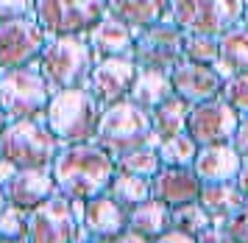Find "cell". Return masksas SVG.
I'll use <instances>...</instances> for the list:
<instances>
[{"label":"cell","mask_w":248,"mask_h":243,"mask_svg":"<svg viewBox=\"0 0 248 243\" xmlns=\"http://www.w3.org/2000/svg\"><path fill=\"white\" fill-rule=\"evenodd\" d=\"M114 159L95 143L62 145L59 156L50 165V176L56 182L59 196L70 201H90L109 190L114 176Z\"/></svg>","instance_id":"cell-1"},{"label":"cell","mask_w":248,"mask_h":243,"mask_svg":"<svg viewBox=\"0 0 248 243\" xmlns=\"http://www.w3.org/2000/svg\"><path fill=\"white\" fill-rule=\"evenodd\" d=\"M92 143L98 145V148H103L117 162L120 156L131 154L137 148L156 145L159 137L154 134L151 115L125 98L120 104H112V106L101 109V121H98Z\"/></svg>","instance_id":"cell-2"},{"label":"cell","mask_w":248,"mask_h":243,"mask_svg":"<svg viewBox=\"0 0 248 243\" xmlns=\"http://www.w3.org/2000/svg\"><path fill=\"white\" fill-rule=\"evenodd\" d=\"M95 62L98 56L92 53L87 36H53L47 39L36 67L50 92H62V89H87Z\"/></svg>","instance_id":"cell-3"},{"label":"cell","mask_w":248,"mask_h":243,"mask_svg":"<svg viewBox=\"0 0 248 243\" xmlns=\"http://www.w3.org/2000/svg\"><path fill=\"white\" fill-rule=\"evenodd\" d=\"M42 121L62 145L92 143L101 121V104L90 95V89H62L50 95Z\"/></svg>","instance_id":"cell-4"},{"label":"cell","mask_w":248,"mask_h":243,"mask_svg":"<svg viewBox=\"0 0 248 243\" xmlns=\"http://www.w3.org/2000/svg\"><path fill=\"white\" fill-rule=\"evenodd\" d=\"M62 143L50 134L45 121H12L0 134V156L17 171H50Z\"/></svg>","instance_id":"cell-5"},{"label":"cell","mask_w":248,"mask_h":243,"mask_svg":"<svg viewBox=\"0 0 248 243\" xmlns=\"http://www.w3.org/2000/svg\"><path fill=\"white\" fill-rule=\"evenodd\" d=\"M246 14V0H170L168 20L184 34L223 36L237 28Z\"/></svg>","instance_id":"cell-6"},{"label":"cell","mask_w":248,"mask_h":243,"mask_svg":"<svg viewBox=\"0 0 248 243\" xmlns=\"http://www.w3.org/2000/svg\"><path fill=\"white\" fill-rule=\"evenodd\" d=\"M50 87L39 73V67L6 70L0 73V109L12 121H39L50 104Z\"/></svg>","instance_id":"cell-7"},{"label":"cell","mask_w":248,"mask_h":243,"mask_svg":"<svg viewBox=\"0 0 248 243\" xmlns=\"http://www.w3.org/2000/svg\"><path fill=\"white\" fill-rule=\"evenodd\" d=\"M106 14V0H36L34 20L53 36H87Z\"/></svg>","instance_id":"cell-8"},{"label":"cell","mask_w":248,"mask_h":243,"mask_svg":"<svg viewBox=\"0 0 248 243\" xmlns=\"http://www.w3.org/2000/svg\"><path fill=\"white\" fill-rule=\"evenodd\" d=\"M184 36L176 22L162 20L145 31L134 34V59L137 70H154V73H173L176 65L184 62Z\"/></svg>","instance_id":"cell-9"},{"label":"cell","mask_w":248,"mask_h":243,"mask_svg":"<svg viewBox=\"0 0 248 243\" xmlns=\"http://www.w3.org/2000/svg\"><path fill=\"white\" fill-rule=\"evenodd\" d=\"M84 235L73 201L64 196L47 199L42 207L28 212V238L25 243H78Z\"/></svg>","instance_id":"cell-10"},{"label":"cell","mask_w":248,"mask_h":243,"mask_svg":"<svg viewBox=\"0 0 248 243\" xmlns=\"http://www.w3.org/2000/svg\"><path fill=\"white\" fill-rule=\"evenodd\" d=\"M47 45V34L34 17L0 22V73L34 67Z\"/></svg>","instance_id":"cell-11"},{"label":"cell","mask_w":248,"mask_h":243,"mask_svg":"<svg viewBox=\"0 0 248 243\" xmlns=\"http://www.w3.org/2000/svg\"><path fill=\"white\" fill-rule=\"evenodd\" d=\"M240 126V115H237L223 98L206 101L198 106H190V118H187V134L198 148L206 145H226L234 140V132Z\"/></svg>","instance_id":"cell-12"},{"label":"cell","mask_w":248,"mask_h":243,"mask_svg":"<svg viewBox=\"0 0 248 243\" xmlns=\"http://www.w3.org/2000/svg\"><path fill=\"white\" fill-rule=\"evenodd\" d=\"M134 78H137L134 59H98L95 67H92L87 89H90L92 98L101 104V109H106V106L128 98V92L134 87Z\"/></svg>","instance_id":"cell-13"},{"label":"cell","mask_w":248,"mask_h":243,"mask_svg":"<svg viewBox=\"0 0 248 243\" xmlns=\"http://www.w3.org/2000/svg\"><path fill=\"white\" fill-rule=\"evenodd\" d=\"M170 81H173V95L181 98L187 106H198V104L215 101L223 92V78H220V73L212 65L181 62L170 73Z\"/></svg>","instance_id":"cell-14"},{"label":"cell","mask_w":248,"mask_h":243,"mask_svg":"<svg viewBox=\"0 0 248 243\" xmlns=\"http://www.w3.org/2000/svg\"><path fill=\"white\" fill-rule=\"evenodd\" d=\"M201 179L192 168H162L151 179V199L162 201L170 210H179L187 204H195L201 196Z\"/></svg>","instance_id":"cell-15"},{"label":"cell","mask_w":248,"mask_h":243,"mask_svg":"<svg viewBox=\"0 0 248 243\" xmlns=\"http://www.w3.org/2000/svg\"><path fill=\"white\" fill-rule=\"evenodd\" d=\"M81 226H84L87 235L95 238V241L112 243L114 238H120V235L128 229V212H125L109 193H103L98 199L84 201Z\"/></svg>","instance_id":"cell-16"},{"label":"cell","mask_w":248,"mask_h":243,"mask_svg":"<svg viewBox=\"0 0 248 243\" xmlns=\"http://www.w3.org/2000/svg\"><path fill=\"white\" fill-rule=\"evenodd\" d=\"M3 188H6L9 204L12 207H20L25 212L42 207L47 199H53L59 193L50 171H17Z\"/></svg>","instance_id":"cell-17"},{"label":"cell","mask_w":248,"mask_h":243,"mask_svg":"<svg viewBox=\"0 0 248 243\" xmlns=\"http://www.w3.org/2000/svg\"><path fill=\"white\" fill-rule=\"evenodd\" d=\"M240 168H243V156L234 151L232 143L198 148V156L192 162V171H195V176L201 179V185H226V182H234Z\"/></svg>","instance_id":"cell-18"},{"label":"cell","mask_w":248,"mask_h":243,"mask_svg":"<svg viewBox=\"0 0 248 243\" xmlns=\"http://www.w3.org/2000/svg\"><path fill=\"white\" fill-rule=\"evenodd\" d=\"M87 42L98 59H131L134 53V34L112 14H103L95 22V28L87 34Z\"/></svg>","instance_id":"cell-19"},{"label":"cell","mask_w":248,"mask_h":243,"mask_svg":"<svg viewBox=\"0 0 248 243\" xmlns=\"http://www.w3.org/2000/svg\"><path fill=\"white\" fill-rule=\"evenodd\" d=\"M168 6L170 0H106V14L123 22L131 34H140L168 20Z\"/></svg>","instance_id":"cell-20"},{"label":"cell","mask_w":248,"mask_h":243,"mask_svg":"<svg viewBox=\"0 0 248 243\" xmlns=\"http://www.w3.org/2000/svg\"><path fill=\"white\" fill-rule=\"evenodd\" d=\"M198 204L209 212L212 226H226V221L237 215L240 210L248 207V199L240 193L234 182H226V185H203Z\"/></svg>","instance_id":"cell-21"},{"label":"cell","mask_w":248,"mask_h":243,"mask_svg":"<svg viewBox=\"0 0 248 243\" xmlns=\"http://www.w3.org/2000/svg\"><path fill=\"white\" fill-rule=\"evenodd\" d=\"M173 98V81L168 73H154V70H137L134 87L128 92V101L137 104L140 109H145L148 115L162 106L165 101Z\"/></svg>","instance_id":"cell-22"},{"label":"cell","mask_w":248,"mask_h":243,"mask_svg":"<svg viewBox=\"0 0 248 243\" xmlns=\"http://www.w3.org/2000/svg\"><path fill=\"white\" fill-rule=\"evenodd\" d=\"M215 70L220 73L223 81L248 73V31L243 25H237L220 36V56L215 62Z\"/></svg>","instance_id":"cell-23"},{"label":"cell","mask_w":248,"mask_h":243,"mask_svg":"<svg viewBox=\"0 0 248 243\" xmlns=\"http://www.w3.org/2000/svg\"><path fill=\"white\" fill-rule=\"evenodd\" d=\"M128 229L148 238V241H156L159 235L173 229V210L156 199H148L145 204H140L137 210L128 212Z\"/></svg>","instance_id":"cell-24"},{"label":"cell","mask_w":248,"mask_h":243,"mask_svg":"<svg viewBox=\"0 0 248 243\" xmlns=\"http://www.w3.org/2000/svg\"><path fill=\"white\" fill-rule=\"evenodd\" d=\"M187 118H190V106L184 104L181 98H173L165 101L162 106L151 112V123H154V134L159 140L165 137H176V134H184L187 132Z\"/></svg>","instance_id":"cell-25"},{"label":"cell","mask_w":248,"mask_h":243,"mask_svg":"<svg viewBox=\"0 0 248 243\" xmlns=\"http://www.w3.org/2000/svg\"><path fill=\"white\" fill-rule=\"evenodd\" d=\"M106 193H109L125 212H131V210H137L140 204H145V201L151 199V182L114 171V176H112V182H109V190H106Z\"/></svg>","instance_id":"cell-26"},{"label":"cell","mask_w":248,"mask_h":243,"mask_svg":"<svg viewBox=\"0 0 248 243\" xmlns=\"http://www.w3.org/2000/svg\"><path fill=\"white\" fill-rule=\"evenodd\" d=\"M156 154L162 168H192L195 156H198V145L192 143L187 132L176 134V137H165L156 143Z\"/></svg>","instance_id":"cell-27"},{"label":"cell","mask_w":248,"mask_h":243,"mask_svg":"<svg viewBox=\"0 0 248 243\" xmlns=\"http://www.w3.org/2000/svg\"><path fill=\"white\" fill-rule=\"evenodd\" d=\"M114 168H117L120 174H128V176L151 182V179L162 171V162H159L156 145H145V148H137V151H131V154L120 156V159L114 162Z\"/></svg>","instance_id":"cell-28"},{"label":"cell","mask_w":248,"mask_h":243,"mask_svg":"<svg viewBox=\"0 0 248 243\" xmlns=\"http://www.w3.org/2000/svg\"><path fill=\"white\" fill-rule=\"evenodd\" d=\"M217 56H220V39L217 36H203V34H187L184 36V62L215 67Z\"/></svg>","instance_id":"cell-29"},{"label":"cell","mask_w":248,"mask_h":243,"mask_svg":"<svg viewBox=\"0 0 248 243\" xmlns=\"http://www.w3.org/2000/svg\"><path fill=\"white\" fill-rule=\"evenodd\" d=\"M209 226H212V218H209V212L203 210L198 201H195V204H187V207H179V210H173V229L190 235V238L203 235Z\"/></svg>","instance_id":"cell-30"},{"label":"cell","mask_w":248,"mask_h":243,"mask_svg":"<svg viewBox=\"0 0 248 243\" xmlns=\"http://www.w3.org/2000/svg\"><path fill=\"white\" fill-rule=\"evenodd\" d=\"M25 238H28V212L9 204L0 212V241H25Z\"/></svg>","instance_id":"cell-31"},{"label":"cell","mask_w":248,"mask_h":243,"mask_svg":"<svg viewBox=\"0 0 248 243\" xmlns=\"http://www.w3.org/2000/svg\"><path fill=\"white\" fill-rule=\"evenodd\" d=\"M220 98H223L226 104H229L237 115H240V121H243V118H248V73H246V76L226 78Z\"/></svg>","instance_id":"cell-32"},{"label":"cell","mask_w":248,"mask_h":243,"mask_svg":"<svg viewBox=\"0 0 248 243\" xmlns=\"http://www.w3.org/2000/svg\"><path fill=\"white\" fill-rule=\"evenodd\" d=\"M36 0H0V22L34 17Z\"/></svg>","instance_id":"cell-33"},{"label":"cell","mask_w":248,"mask_h":243,"mask_svg":"<svg viewBox=\"0 0 248 243\" xmlns=\"http://www.w3.org/2000/svg\"><path fill=\"white\" fill-rule=\"evenodd\" d=\"M223 229L229 232L232 243H248V207L246 210H240L237 215H232V218L226 221Z\"/></svg>","instance_id":"cell-34"},{"label":"cell","mask_w":248,"mask_h":243,"mask_svg":"<svg viewBox=\"0 0 248 243\" xmlns=\"http://www.w3.org/2000/svg\"><path fill=\"white\" fill-rule=\"evenodd\" d=\"M232 145H234L237 154L243 156V162H248V118H243V121H240V126H237Z\"/></svg>","instance_id":"cell-35"},{"label":"cell","mask_w":248,"mask_h":243,"mask_svg":"<svg viewBox=\"0 0 248 243\" xmlns=\"http://www.w3.org/2000/svg\"><path fill=\"white\" fill-rule=\"evenodd\" d=\"M195 243H232V238H229V232L223 226H209L203 235L195 238Z\"/></svg>","instance_id":"cell-36"},{"label":"cell","mask_w":248,"mask_h":243,"mask_svg":"<svg viewBox=\"0 0 248 243\" xmlns=\"http://www.w3.org/2000/svg\"><path fill=\"white\" fill-rule=\"evenodd\" d=\"M154 243H195V238H190V235L179 232V229H170V232L159 235V238H156Z\"/></svg>","instance_id":"cell-37"},{"label":"cell","mask_w":248,"mask_h":243,"mask_svg":"<svg viewBox=\"0 0 248 243\" xmlns=\"http://www.w3.org/2000/svg\"><path fill=\"white\" fill-rule=\"evenodd\" d=\"M234 185L240 188V193L248 199V162H243V168H240V174H237V179H234Z\"/></svg>","instance_id":"cell-38"},{"label":"cell","mask_w":248,"mask_h":243,"mask_svg":"<svg viewBox=\"0 0 248 243\" xmlns=\"http://www.w3.org/2000/svg\"><path fill=\"white\" fill-rule=\"evenodd\" d=\"M112 243H154V241H148V238H142V235H137V232H131V229H125L120 238H114Z\"/></svg>","instance_id":"cell-39"},{"label":"cell","mask_w":248,"mask_h":243,"mask_svg":"<svg viewBox=\"0 0 248 243\" xmlns=\"http://www.w3.org/2000/svg\"><path fill=\"white\" fill-rule=\"evenodd\" d=\"M14 174H17V168H14L12 162H6V159L0 156V185H6V182H9Z\"/></svg>","instance_id":"cell-40"},{"label":"cell","mask_w":248,"mask_h":243,"mask_svg":"<svg viewBox=\"0 0 248 243\" xmlns=\"http://www.w3.org/2000/svg\"><path fill=\"white\" fill-rule=\"evenodd\" d=\"M6 207H9V199H6V188L0 185V212L6 210Z\"/></svg>","instance_id":"cell-41"},{"label":"cell","mask_w":248,"mask_h":243,"mask_svg":"<svg viewBox=\"0 0 248 243\" xmlns=\"http://www.w3.org/2000/svg\"><path fill=\"white\" fill-rule=\"evenodd\" d=\"M6 126H9V118H6V112L0 109V134H3V129H6Z\"/></svg>","instance_id":"cell-42"},{"label":"cell","mask_w":248,"mask_h":243,"mask_svg":"<svg viewBox=\"0 0 248 243\" xmlns=\"http://www.w3.org/2000/svg\"><path fill=\"white\" fill-rule=\"evenodd\" d=\"M240 25H243V28L248 31V3H246V14H243V22H240Z\"/></svg>","instance_id":"cell-43"},{"label":"cell","mask_w":248,"mask_h":243,"mask_svg":"<svg viewBox=\"0 0 248 243\" xmlns=\"http://www.w3.org/2000/svg\"><path fill=\"white\" fill-rule=\"evenodd\" d=\"M0 243H25V241H0Z\"/></svg>","instance_id":"cell-44"},{"label":"cell","mask_w":248,"mask_h":243,"mask_svg":"<svg viewBox=\"0 0 248 243\" xmlns=\"http://www.w3.org/2000/svg\"><path fill=\"white\" fill-rule=\"evenodd\" d=\"M87 243H106V241H95V238H92V241H87Z\"/></svg>","instance_id":"cell-45"},{"label":"cell","mask_w":248,"mask_h":243,"mask_svg":"<svg viewBox=\"0 0 248 243\" xmlns=\"http://www.w3.org/2000/svg\"><path fill=\"white\" fill-rule=\"evenodd\" d=\"M246 3H248V0H246Z\"/></svg>","instance_id":"cell-46"}]
</instances>
